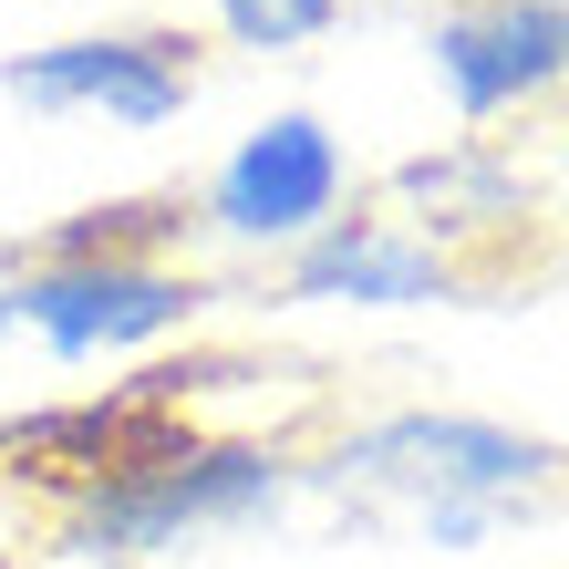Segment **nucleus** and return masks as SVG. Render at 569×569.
<instances>
[{"label":"nucleus","instance_id":"nucleus-3","mask_svg":"<svg viewBox=\"0 0 569 569\" xmlns=\"http://www.w3.org/2000/svg\"><path fill=\"white\" fill-rule=\"evenodd\" d=\"M218 311V280L197 259H42L0 239V352H42L52 373L93 362H156L197 342Z\"/></svg>","mask_w":569,"mask_h":569},{"label":"nucleus","instance_id":"nucleus-5","mask_svg":"<svg viewBox=\"0 0 569 569\" xmlns=\"http://www.w3.org/2000/svg\"><path fill=\"white\" fill-rule=\"evenodd\" d=\"M0 93L21 114H104L114 136H166L197 93H208V52L177 21H104V31H52L0 62Z\"/></svg>","mask_w":569,"mask_h":569},{"label":"nucleus","instance_id":"nucleus-1","mask_svg":"<svg viewBox=\"0 0 569 569\" xmlns=\"http://www.w3.org/2000/svg\"><path fill=\"white\" fill-rule=\"evenodd\" d=\"M569 477V456L549 435H528L508 415H466V405H383L331 425L321 446H300V487L331 508L405 528L425 549H477L508 518H528Z\"/></svg>","mask_w":569,"mask_h":569},{"label":"nucleus","instance_id":"nucleus-7","mask_svg":"<svg viewBox=\"0 0 569 569\" xmlns=\"http://www.w3.org/2000/svg\"><path fill=\"white\" fill-rule=\"evenodd\" d=\"M280 300L290 311H456V300H477V270H456L435 239H415L405 218H331L311 249L280 259Z\"/></svg>","mask_w":569,"mask_h":569},{"label":"nucleus","instance_id":"nucleus-11","mask_svg":"<svg viewBox=\"0 0 569 569\" xmlns=\"http://www.w3.org/2000/svg\"><path fill=\"white\" fill-rule=\"evenodd\" d=\"M549 280H559V290H569V239H559V259H549Z\"/></svg>","mask_w":569,"mask_h":569},{"label":"nucleus","instance_id":"nucleus-4","mask_svg":"<svg viewBox=\"0 0 569 569\" xmlns=\"http://www.w3.org/2000/svg\"><path fill=\"white\" fill-rule=\"evenodd\" d=\"M352 208H362V166L342 146V124L311 114V104H280L208 166V187H197V239H218L239 259H290Z\"/></svg>","mask_w":569,"mask_h":569},{"label":"nucleus","instance_id":"nucleus-12","mask_svg":"<svg viewBox=\"0 0 569 569\" xmlns=\"http://www.w3.org/2000/svg\"><path fill=\"white\" fill-rule=\"evenodd\" d=\"M0 569H21V549H0Z\"/></svg>","mask_w":569,"mask_h":569},{"label":"nucleus","instance_id":"nucleus-13","mask_svg":"<svg viewBox=\"0 0 569 569\" xmlns=\"http://www.w3.org/2000/svg\"><path fill=\"white\" fill-rule=\"evenodd\" d=\"M559 166H569V146H559Z\"/></svg>","mask_w":569,"mask_h":569},{"label":"nucleus","instance_id":"nucleus-6","mask_svg":"<svg viewBox=\"0 0 569 569\" xmlns=\"http://www.w3.org/2000/svg\"><path fill=\"white\" fill-rule=\"evenodd\" d=\"M425 73L466 136L569 104V0H446L425 11Z\"/></svg>","mask_w":569,"mask_h":569},{"label":"nucleus","instance_id":"nucleus-10","mask_svg":"<svg viewBox=\"0 0 569 569\" xmlns=\"http://www.w3.org/2000/svg\"><path fill=\"white\" fill-rule=\"evenodd\" d=\"M352 0H208V31L228 52H259V62H290V52H311L342 31Z\"/></svg>","mask_w":569,"mask_h":569},{"label":"nucleus","instance_id":"nucleus-2","mask_svg":"<svg viewBox=\"0 0 569 569\" xmlns=\"http://www.w3.org/2000/svg\"><path fill=\"white\" fill-rule=\"evenodd\" d=\"M290 497H300V446L187 425V435H166L156 456L114 466L104 487L62 497V508H52V549L93 559V569H146V559H177L197 539L270 528Z\"/></svg>","mask_w":569,"mask_h":569},{"label":"nucleus","instance_id":"nucleus-9","mask_svg":"<svg viewBox=\"0 0 569 569\" xmlns=\"http://www.w3.org/2000/svg\"><path fill=\"white\" fill-rule=\"evenodd\" d=\"M197 239V197H104V208H73V218H52L42 259H177Z\"/></svg>","mask_w":569,"mask_h":569},{"label":"nucleus","instance_id":"nucleus-8","mask_svg":"<svg viewBox=\"0 0 569 569\" xmlns=\"http://www.w3.org/2000/svg\"><path fill=\"white\" fill-rule=\"evenodd\" d=\"M383 197H393V218H405L415 239H435L456 270H477V239H518L528 228L539 177H528L518 146H497V136H446V146L393 156Z\"/></svg>","mask_w":569,"mask_h":569}]
</instances>
